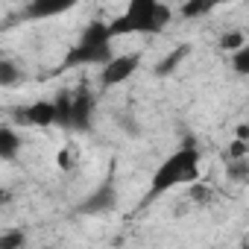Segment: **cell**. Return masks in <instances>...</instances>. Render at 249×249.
I'll return each mask as SVG.
<instances>
[{"label": "cell", "mask_w": 249, "mask_h": 249, "mask_svg": "<svg viewBox=\"0 0 249 249\" xmlns=\"http://www.w3.org/2000/svg\"><path fill=\"white\" fill-rule=\"evenodd\" d=\"M173 12L161 0H129L123 12L108 21L111 36H159L164 33V27L170 24Z\"/></svg>", "instance_id": "obj_1"}, {"label": "cell", "mask_w": 249, "mask_h": 249, "mask_svg": "<svg viewBox=\"0 0 249 249\" xmlns=\"http://www.w3.org/2000/svg\"><path fill=\"white\" fill-rule=\"evenodd\" d=\"M199 179V150L196 147H179L176 153H170L153 173L150 179V194L147 202L159 199L161 194H170L179 185H196Z\"/></svg>", "instance_id": "obj_2"}, {"label": "cell", "mask_w": 249, "mask_h": 249, "mask_svg": "<svg viewBox=\"0 0 249 249\" xmlns=\"http://www.w3.org/2000/svg\"><path fill=\"white\" fill-rule=\"evenodd\" d=\"M111 41H114V36H111V27L108 24H103V21L88 24L82 30V36L76 38V44L68 50L65 68H82V65H100L103 68L114 56Z\"/></svg>", "instance_id": "obj_3"}, {"label": "cell", "mask_w": 249, "mask_h": 249, "mask_svg": "<svg viewBox=\"0 0 249 249\" xmlns=\"http://www.w3.org/2000/svg\"><path fill=\"white\" fill-rule=\"evenodd\" d=\"M56 108H59V123L56 126L68 129V132H88L91 120H94V100L85 88L76 91H65L56 97Z\"/></svg>", "instance_id": "obj_4"}, {"label": "cell", "mask_w": 249, "mask_h": 249, "mask_svg": "<svg viewBox=\"0 0 249 249\" xmlns=\"http://www.w3.org/2000/svg\"><path fill=\"white\" fill-rule=\"evenodd\" d=\"M141 65V53H114L103 68H100V82L106 88H114V85H123L126 79L135 76Z\"/></svg>", "instance_id": "obj_5"}, {"label": "cell", "mask_w": 249, "mask_h": 249, "mask_svg": "<svg viewBox=\"0 0 249 249\" xmlns=\"http://www.w3.org/2000/svg\"><path fill=\"white\" fill-rule=\"evenodd\" d=\"M15 120L24 123V126H38V129L56 126V123H59L56 100H38V103H30V106H24L21 111H15Z\"/></svg>", "instance_id": "obj_6"}, {"label": "cell", "mask_w": 249, "mask_h": 249, "mask_svg": "<svg viewBox=\"0 0 249 249\" xmlns=\"http://www.w3.org/2000/svg\"><path fill=\"white\" fill-rule=\"evenodd\" d=\"M79 0H30L24 6V21H50L76 9Z\"/></svg>", "instance_id": "obj_7"}, {"label": "cell", "mask_w": 249, "mask_h": 249, "mask_svg": "<svg viewBox=\"0 0 249 249\" xmlns=\"http://www.w3.org/2000/svg\"><path fill=\"white\" fill-rule=\"evenodd\" d=\"M114 202H117V191L106 182V185H100L94 194L85 196V202L79 205V211H82V214H103V211H111Z\"/></svg>", "instance_id": "obj_8"}, {"label": "cell", "mask_w": 249, "mask_h": 249, "mask_svg": "<svg viewBox=\"0 0 249 249\" xmlns=\"http://www.w3.org/2000/svg\"><path fill=\"white\" fill-rule=\"evenodd\" d=\"M229 3H234V0H185L182 15L185 18H202V15H208V12H214L220 6H229Z\"/></svg>", "instance_id": "obj_9"}, {"label": "cell", "mask_w": 249, "mask_h": 249, "mask_svg": "<svg viewBox=\"0 0 249 249\" xmlns=\"http://www.w3.org/2000/svg\"><path fill=\"white\" fill-rule=\"evenodd\" d=\"M21 147H24V138H21L12 126H3V129H0V159H3V161H12Z\"/></svg>", "instance_id": "obj_10"}, {"label": "cell", "mask_w": 249, "mask_h": 249, "mask_svg": "<svg viewBox=\"0 0 249 249\" xmlns=\"http://www.w3.org/2000/svg\"><path fill=\"white\" fill-rule=\"evenodd\" d=\"M188 56H191V47H188V44H179L173 53H167V56L156 65V76H170V73H173L185 59H188Z\"/></svg>", "instance_id": "obj_11"}, {"label": "cell", "mask_w": 249, "mask_h": 249, "mask_svg": "<svg viewBox=\"0 0 249 249\" xmlns=\"http://www.w3.org/2000/svg\"><path fill=\"white\" fill-rule=\"evenodd\" d=\"M229 65H231V71H234L237 76H249V38H246L237 50H231Z\"/></svg>", "instance_id": "obj_12"}, {"label": "cell", "mask_w": 249, "mask_h": 249, "mask_svg": "<svg viewBox=\"0 0 249 249\" xmlns=\"http://www.w3.org/2000/svg\"><path fill=\"white\" fill-rule=\"evenodd\" d=\"M18 68H15V62H9V59H3L0 62V85L3 88H12L15 82H18Z\"/></svg>", "instance_id": "obj_13"}, {"label": "cell", "mask_w": 249, "mask_h": 249, "mask_svg": "<svg viewBox=\"0 0 249 249\" xmlns=\"http://www.w3.org/2000/svg\"><path fill=\"white\" fill-rule=\"evenodd\" d=\"M27 243V234L21 229H12V231H3L0 234V249H18Z\"/></svg>", "instance_id": "obj_14"}, {"label": "cell", "mask_w": 249, "mask_h": 249, "mask_svg": "<svg viewBox=\"0 0 249 249\" xmlns=\"http://www.w3.org/2000/svg\"><path fill=\"white\" fill-rule=\"evenodd\" d=\"M243 41H246L243 33H226V36H223V47H226V50H237Z\"/></svg>", "instance_id": "obj_15"}, {"label": "cell", "mask_w": 249, "mask_h": 249, "mask_svg": "<svg viewBox=\"0 0 249 249\" xmlns=\"http://www.w3.org/2000/svg\"><path fill=\"white\" fill-rule=\"evenodd\" d=\"M73 161H76V147H65V150L59 153V164H62V167L68 170V167H71Z\"/></svg>", "instance_id": "obj_16"}]
</instances>
